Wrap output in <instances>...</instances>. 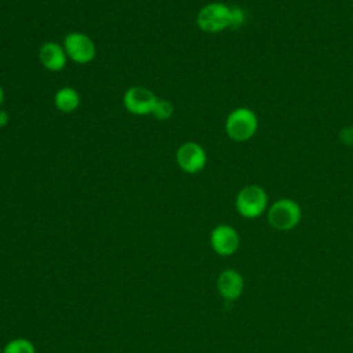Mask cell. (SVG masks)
I'll use <instances>...</instances> for the list:
<instances>
[{
    "instance_id": "6da1fadb",
    "label": "cell",
    "mask_w": 353,
    "mask_h": 353,
    "mask_svg": "<svg viewBox=\"0 0 353 353\" xmlns=\"http://www.w3.org/2000/svg\"><path fill=\"white\" fill-rule=\"evenodd\" d=\"M258 130V117L250 108L241 106L232 110L225 121V131L232 141L247 142Z\"/></svg>"
},
{
    "instance_id": "7a4b0ae2",
    "label": "cell",
    "mask_w": 353,
    "mask_h": 353,
    "mask_svg": "<svg viewBox=\"0 0 353 353\" xmlns=\"http://www.w3.org/2000/svg\"><path fill=\"white\" fill-rule=\"evenodd\" d=\"M301 218V205L292 199H279L268 208V222L279 232L292 230L299 225Z\"/></svg>"
},
{
    "instance_id": "3957f363",
    "label": "cell",
    "mask_w": 353,
    "mask_h": 353,
    "mask_svg": "<svg viewBox=\"0 0 353 353\" xmlns=\"http://www.w3.org/2000/svg\"><path fill=\"white\" fill-rule=\"evenodd\" d=\"M268 193L259 185H247L236 196V211L247 219L259 218L268 211Z\"/></svg>"
},
{
    "instance_id": "277c9868",
    "label": "cell",
    "mask_w": 353,
    "mask_h": 353,
    "mask_svg": "<svg viewBox=\"0 0 353 353\" xmlns=\"http://www.w3.org/2000/svg\"><path fill=\"white\" fill-rule=\"evenodd\" d=\"M232 7L221 1H212L203 6L196 17V23L205 33H219L230 28Z\"/></svg>"
},
{
    "instance_id": "5b68a950",
    "label": "cell",
    "mask_w": 353,
    "mask_h": 353,
    "mask_svg": "<svg viewBox=\"0 0 353 353\" xmlns=\"http://www.w3.org/2000/svg\"><path fill=\"white\" fill-rule=\"evenodd\" d=\"M66 55L70 61L79 65H87L94 61L97 55V46L94 40L83 32H70L65 36L62 43Z\"/></svg>"
},
{
    "instance_id": "8992f818",
    "label": "cell",
    "mask_w": 353,
    "mask_h": 353,
    "mask_svg": "<svg viewBox=\"0 0 353 353\" xmlns=\"http://www.w3.org/2000/svg\"><path fill=\"white\" fill-rule=\"evenodd\" d=\"M175 160L183 172L199 174L207 164V153L200 143L188 141L176 149Z\"/></svg>"
},
{
    "instance_id": "52a82bcc",
    "label": "cell",
    "mask_w": 353,
    "mask_h": 353,
    "mask_svg": "<svg viewBox=\"0 0 353 353\" xmlns=\"http://www.w3.org/2000/svg\"><path fill=\"white\" fill-rule=\"evenodd\" d=\"M157 99L159 98L149 88L142 85H132L124 92L123 105L130 113L135 116H146L152 114Z\"/></svg>"
},
{
    "instance_id": "ba28073f",
    "label": "cell",
    "mask_w": 353,
    "mask_h": 353,
    "mask_svg": "<svg viewBox=\"0 0 353 353\" xmlns=\"http://www.w3.org/2000/svg\"><path fill=\"white\" fill-rule=\"evenodd\" d=\"M210 245L216 255L232 256L240 247V236L233 226L221 223L211 230Z\"/></svg>"
},
{
    "instance_id": "9c48e42d",
    "label": "cell",
    "mask_w": 353,
    "mask_h": 353,
    "mask_svg": "<svg viewBox=\"0 0 353 353\" xmlns=\"http://www.w3.org/2000/svg\"><path fill=\"white\" fill-rule=\"evenodd\" d=\"M218 294L225 301H237L244 292V277L236 269H225L216 279Z\"/></svg>"
},
{
    "instance_id": "30bf717a",
    "label": "cell",
    "mask_w": 353,
    "mask_h": 353,
    "mask_svg": "<svg viewBox=\"0 0 353 353\" xmlns=\"http://www.w3.org/2000/svg\"><path fill=\"white\" fill-rule=\"evenodd\" d=\"M68 59L63 46L57 41H46L39 48V61L50 72L63 70Z\"/></svg>"
},
{
    "instance_id": "8fae6325",
    "label": "cell",
    "mask_w": 353,
    "mask_h": 353,
    "mask_svg": "<svg viewBox=\"0 0 353 353\" xmlns=\"http://www.w3.org/2000/svg\"><path fill=\"white\" fill-rule=\"evenodd\" d=\"M80 94L73 87H61L54 95V105L62 113H72L80 106Z\"/></svg>"
},
{
    "instance_id": "7c38bea8",
    "label": "cell",
    "mask_w": 353,
    "mask_h": 353,
    "mask_svg": "<svg viewBox=\"0 0 353 353\" xmlns=\"http://www.w3.org/2000/svg\"><path fill=\"white\" fill-rule=\"evenodd\" d=\"M3 353H36V346L28 338H14L3 346Z\"/></svg>"
},
{
    "instance_id": "4fadbf2b",
    "label": "cell",
    "mask_w": 353,
    "mask_h": 353,
    "mask_svg": "<svg viewBox=\"0 0 353 353\" xmlns=\"http://www.w3.org/2000/svg\"><path fill=\"white\" fill-rule=\"evenodd\" d=\"M174 113V108H172V103L167 99H157L156 102V106L152 112V114L154 116V119L157 120H168Z\"/></svg>"
},
{
    "instance_id": "5bb4252c",
    "label": "cell",
    "mask_w": 353,
    "mask_h": 353,
    "mask_svg": "<svg viewBox=\"0 0 353 353\" xmlns=\"http://www.w3.org/2000/svg\"><path fill=\"white\" fill-rule=\"evenodd\" d=\"M247 21V14L245 11L239 7V6H233L232 7V15H230V28L237 29L240 26H243Z\"/></svg>"
},
{
    "instance_id": "9a60e30c",
    "label": "cell",
    "mask_w": 353,
    "mask_h": 353,
    "mask_svg": "<svg viewBox=\"0 0 353 353\" xmlns=\"http://www.w3.org/2000/svg\"><path fill=\"white\" fill-rule=\"evenodd\" d=\"M339 139L346 146H353V127L347 125L339 132Z\"/></svg>"
},
{
    "instance_id": "2e32d148",
    "label": "cell",
    "mask_w": 353,
    "mask_h": 353,
    "mask_svg": "<svg viewBox=\"0 0 353 353\" xmlns=\"http://www.w3.org/2000/svg\"><path fill=\"white\" fill-rule=\"evenodd\" d=\"M7 121H8V114H7V112H4V110L0 109V127H4V125L7 124Z\"/></svg>"
},
{
    "instance_id": "e0dca14e",
    "label": "cell",
    "mask_w": 353,
    "mask_h": 353,
    "mask_svg": "<svg viewBox=\"0 0 353 353\" xmlns=\"http://www.w3.org/2000/svg\"><path fill=\"white\" fill-rule=\"evenodd\" d=\"M3 102H4V90H3V85L0 84V109H1Z\"/></svg>"
},
{
    "instance_id": "ac0fdd59",
    "label": "cell",
    "mask_w": 353,
    "mask_h": 353,
    "mask_svg": "<svg viewBox=\"0 0 353 353\" xmlns=\"http://www.w3.org/2000/svg\"><path fill=\"white\" fill-rule=\"evenodd\" d=\"M0 353H3V346H0Z\"/></svg>"
},
{
    "instance_id": "d6986e66",
    "label": "cell",
    "mask_w": 353,
    "mask_h": 353,
    "mask_svg": "<svg viewBox=\"0 0 353 353\" xmlns=\"http://www.w3.org/2000/svg\"><path fill=\"white\" fill-rule=\"evenodd\" d=\"M63 353H69V352H63Z\"/></svg>"
}]
</instances>
